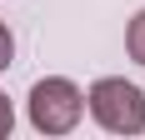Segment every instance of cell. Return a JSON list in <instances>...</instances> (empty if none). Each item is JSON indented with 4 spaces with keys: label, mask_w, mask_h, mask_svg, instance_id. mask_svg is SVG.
Returning <instances> with one entry per match:
<instances>
[{
    "label": "cell",
    "mask_w": 145,
    "mask_h": 140,
    "mask_svg": "<svg viewBox=\"0 0 145 140\" xmlns=\"http://www.w3.org/2000/svg\"><path fill=\"white\" fill-rule=\"evenodd\" d=\"M90 115H95V125L110 130V135H140L145 130V90L125 75H105V80L90 85L85 95Z\"/></svg>",
    "instance_id": "obj_1"
},
{
    "label": "cell",
    "mask_w": 145,
    "mask_h": 140,
    "mask_svg": "<svg viewBox=\"0 0 145 140\" xmlns=\"http://www.w3.org/2000/svg\"><path fill=\"white\" fill-rule=\"evenodd\" d=\"M25 110H30V125L40 130V135H70L80 125V115H85V95L65 75H45V80L30 85Z\"/></svg>",
    "instance_id": "obj_2"
},
{
    "label": "cell",
    "mask_w": 145,
    "mask_h": 140,
    "mask_svg": "<svg viewBox=\"0 0 145 140\" xmlns=\"http://www.w3.org/2000/svg\"><path fill=\"white\" fill-rule=\"evenodd\" d=\"M125 50H130V60H135V65H145V10L135 15L130 25H125Z\"/></svg>",
    "instance_id": "obj_3"
},
{
    "label": "cell",
    "mask_w": 145,
    "mask_h": 140,
    "mask_svg": "<svg viewBox=\"0 0 145 140\" xmlns=\"http://www.w3.org/2000/svg\"><path fill=\"white\" fill-rule=\"evenodd\" d=\"M10 60H15V35L10 25H0V70H10Z\"/></svg>",
    "instance_id": "obj_4"
},
{
    "label": "cell",
    "mask_w": 145,
    "mask_h": 140,
    "mask_svg": "<svg viewBox=\"0 0 145 140\" xmlns=\"http://www.w3.org/2000/svg\"><path fill=\"white\" fill-rule=\"evenodd\" d=\"M10 130H15V110H10V100L0 95V140L10 135Z\"/></svg>",
    "instance_id": "obj_5"
}]
</instances>
